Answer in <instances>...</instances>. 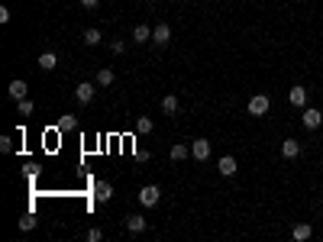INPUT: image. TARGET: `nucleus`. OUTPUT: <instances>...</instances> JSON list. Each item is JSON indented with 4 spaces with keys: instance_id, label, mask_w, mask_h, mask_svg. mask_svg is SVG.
<instances>
[{
    "instance_id": "obj_16",
    "label": "nucleus",
    "mask_w": 323,
    "mask_h": 242,
    "mask_svg": "<svg viewBox=\"0 0 323 242\" xmlns=\"http://www.w3.org/2000/svg\"><path fill=\"white\" fill-rule=\"evenodd\" d=\"M168 155H171V162H184V158L191 155V149H188V145H171Z\"/></svg>"
},
{
    "instance_id": "obj_21",
    "label": "nucleus",
    "mask_w": 323,
    "mask_h": 242,
    "mask_svg": "<svg viewBox=\"0 0 323 242\" xmlns=\"http://www.w3.org/2000/svg\"><path fill=\"white\" fill-rule=\"evenodd\" d=\"M152 126H155V123H152V120H149V116H139V120H136V133H139V136H146V133H152Z\"/></svg>"
},
{
    "instance_id": "obj_8",
    "label": "nucleus",
    "mask_w": 323,
    "mask_h": 242,
    "mask_svg": "<svg viewBox=\"0 0 323 242\" xmlns=\"http://www.w3.org/2000/svg\"><path fill=\"white\" fill-rule=\"evenodd\" d=\"M288 100L294 103V107H307V87H291V91H288Z\"/></svg>"
},
{
    "instance_id": "obj_2",
    "label": "nucleus",
    "mask_w": 323,
    "mask_h": 242,
    "mask_svg": "<svg viewBox=\"0 0 323 242\" xmlns=\"http://www.w3.org/2000/svg\"><path fill=\"white\" fill-rule=\"evenodd\" d=\"M159 197H162V191L155 188V184H146V188L139 191V204L142 207H155V204H159Z\"/></svg>"
},
{
    "instance_id": "obj_19",
    "label": "nucleus",
    "mask_w": 323,
    "mask_h": 242,
    "mask_svg": "<svg viewBox=\"0 0 323 242\" xmlns=\"http://www.w3.org/2000/svg\"><path fill=\"white\" fill-rule=\"evenodd\" d=\"M113 78H116V74L110 71V68H100V71H97V84L100 87H110V84H113Z\"/></svg>"
},
{
    "instance_id": "obj_26",
    "label": "nucleus",
    "mask_w": 323,
    "mask_h": 242,
    "mask_svg": "<svg viewBox=\"0 0 323 242\" xmlns=\"http://www.w3.org/2000/svg\"><path fill=\"white\" fill-rule=\"evenodd\" d=\"M97 3H100V0H81V6H84V10H94Z\"/></svg>"
},
{
    "instance_id": "obj_3",
    "label": "nucleus",
    "mask_w": 323,
    "mask_h": 242,
    "mask_svg": "<svg viewBox=\"0 0 323 242\" xmlns=\"http://www.w3.org/2000/svg\"><path fill=\"white\" fill-rule=\"evenodd\" d=\"M94 91H97V84H91V81H81V84L74 87V97H78V103H91V100H94Z\"/></svg>"
},
{
    "instance_id": "obj_20",
    "label": "nucleus",
    "mask_w": 323,
    "mask_h": 242,
    "mask_svg": "<svg viewBox=\"0 0 323 242\" xmlns=\"http://www.w3.org/2000/svg\"><path fill=\"white\" fill-rule=\"evenodd\" d=\"M19 230H23V233L36 230V213H23V217H19Z\"/></svg>"
},
{
    "instance_id": "obj_10",
    "label": "nucleus",
    "mask_w": 323,
    "mask_h": 242,
    "mask_svg": "<svg viewBox=\"0 0 323 242\" xmlns=\"http://www.w3.org/2000/svg\"><path fill=\"white\" fill-rule=\"evenodd\" d=\"M36 65L42 68V71H52V68L58 65V55H55V52H42V55H39V61H36Z\"/></svg>"
},
{
    "instance_id": "obj_13",
    "label": "nucleus",
    "mask_w": 323,
    "mask_h": 242,
    "mask_svg": "<svg viewBox=\"0 0 323 242\" xmlns=\"http://www.w3.org/2000/svg\"><path fill=\"white\" fill-rule=\"evenodd\" d=\"M178 107H181V103H178V97H175V94L162 97V110H165L168 116H175V113H178Z\"/></svg>"
},
{
    "instance_id": "obj_6",
    "label": "nucleus",
    "mask_w": 323,
    "mask_h": 242,
    "mask_svg": "<svg viewBox=\"0 0 323 242\" xmlns=\"http://www.w3.org/2000/svg\"><path fill=\"white\" fill-rule=\"evenodd\" d=\"M152 42H155V45H168V42H171V26H168V23H159V26L152 29Z\"/></svg>"
},
{
    "instance_id": "obj_4",
    "label": "nucleus",
    "mask_w": 323,
    "mask_h": 242,
    "mask_svg": "<svg viewBox=\"0 0 323 242\" xmlns=\"http://www.w3.org/2000/svg\"><path fill=\"white\" fill-rule=\"evenodd\" d=\"M301 120H304V126H307V129H320L323 113H320L317 107H304V116H301Z\"/></svg>"
},
{
    "instance_id": "obj_14",
    "label": "nucleus",
    "mask_w": 323,
    "mask_h": 242,
    "mask_svg": "<svg viewBox=\"0 0 323 242\" xmlns=\"http://www.w3.org/2000/svg\"><path fill=\"white\" fill-rule=\"evenodd\" d=\"M126 230L129 233H142V230H146V217H136V213H133V217H126Z\"/></svg>"
},
{
    "instance_id": "obj_15",
    "label": "nucleus",
    "mask_w": 323,
    "mask_h": 242,
    "mask_svg": "<svg viewBox=\"0 0 323 242\" xmlns=\"http://www.w3.org/2000/svg\"><path fill=\"white\" fill-rule=\"evenodd\" d=\"M291 236L298 239V242H304V239H311V236H314V230H311V226H307V223H298V226H294V230H291Z\"/></svg>"
},
{
    "instance_id": "obj_25",
    "label": "nucleus",
    "mask_w": 323,
    "mask_h": 242,
    "mask_svg": "<svg viewBox=\"0 0 323 242\" xmlns=\"http://www.w3.org/2000/svg\"><path fill=\"white\" fill-rule=\"evenodd\" d=\"M87 239H91V242H100V239H104V233H100V230H87Z\"/></svg>"
},
{
    "instance_id": "obj_12",
    "label": "nucleus",
    "mask_w": 323,
    "mask_h": 242,
    "mask_svg": "<svg viewBox=\"0 0 323 242\" xmlns=\"http://www.w3.org/2000/svg\"><path fill=\"white\" fill-rule=\"evenodd\" d=\"M6 94H10L13 100H23V97H26V81H10V87H6Z\"/></svg>"
},
{
    "instance_id": "obj_23",
    "label": "nucleus",
    "mask_w": 323,
    "mask_h": 242,
    "mask_svg": "<svg viewBox=\"0 0 323 242\" xmlns=\"http://www.w3.org/2000/svg\"><path fill=\"white\" fill-rule=\"evenodd\" d=\"M16 103H19V107H16V113H19V116H29L32 110H36V103H32V100H26V97H23V100H16Z\"/></svg>"
},
{
    "instance_id": "obj_17",
    "label": "nucleus",
    "mask_w": 323,
    "mask_h": 242,
    "mask_svg": "<svg viewBox=\"0 0 323 242\" xmlns=\"http://www.w3.org/2000/svg\"><path fill=\"white\" fill-rule=\"evenodd\" d=\"M81 39H84V45H100L104 32H100V29H84V36H81Z\"/></svg>"
},
{
    "instance_id": "obj_5",
    "label": "nucleus",
    "mask_w": 323,
    "mask_h": 242,
    "mask_svg": "<svg viewBox=\"0 0 323 242\" xmlns=\"http://www.w3.org/2000/svg\"><path fill=\"white\" fill-rule=\"evenodd\" d=\"M191 155H194L197 162H207L210 158V142L207 139H194L191 142Z\"/></svg>"
},
{
    "instance_id": "obj_18",
    "label": "nucleus",
    "mask_w": 323,
    "mask_h": 242,
    "mask_svg": "<svg viewBox=\"0 0 323 242\" xmlns=\"http://www.w3.org/2000/svg\"><path fill=\"white\" fill-rule=\"evenodd\" d=\"M149 39H152V29H149V26H136L133 29V42H149Z\"/></svg>"
},
{
    "instance_id": "obj_1",
    "label": "nucleus",
    "mask_w": 323,
    "mask_h": 242,
    "mask_svg": "<svg viewBox=\"0 0 323 242\" xmlns=\"http://www.w3.org/2000/svg\"><path fill=\"white\" fill-rule=\"evenodd\" d=\"M269 107H272V100H269L265 94H256V97L249 100V113H252V116H265V113H269Z\"/></svg>"
},
{
    "instance_id": "obj_22",
    "label": "nucleus",
    "mask_w": 323,
    "mask_h": 242,
    "mask_svg": "<svg viewBox=\"0 0 323 242\" xmlns=\"http://www.w3.org/2000/svg\"><path fill=\"white\" fill-rule=\"evenodd\" d=\"M58 129H61V133H68V129H78V116H61V120H58Z\"/></svg>"
},
{
    "instance_id": "obj_11",
    "label": "nucleus",
    "mask_w": 323,
    "mask_h": 242,
    "mask_svg": "<svg viewBox=\"0 0 323 242\" xmlns=\"http://www.w3.org/2000/svg\"><path fill=\"white\" fill-rule=\"evenodd\" d=\"M94 197H97L100 204H104V200H110V197H113V188H110L107 181H97V184H94Z\"/></svg>"
},
{
    "instance_id": "obj_24",
    "label": "nucleus",
    "mask_w": 323,
    "mask_h": 242,
    "mask_svg": "<svg viewBox=\"0 0 323 242\" xmlns=\"http://www.w3.org/2000/svg\"><path fill=\"white\" fill-rule=\"evenodd\" d=\"M0 152H3V155H10V152H13V139H10V136L0 139Z\"/></svg>"
},
{
    "instance_id": "obj_9",
    "label": "nucleus",
    "mask_w": 323,
    "mask_h": 242,
    "mask_svg": "<svg viewBox=\"0 0 323 242\" xmlns=\"http://www.w3.org/2000/svg\"><path fill=\"white\" fill-rule=\"evenodd\" d=\"M281 155H285V158H298L301 155V142L298 139H285V142H281Z\"/></svg>"
},
{
    "instance_id": "obj_7",
    "label": "nucleus",
    "mask_w": 323,
    "mask_h": 242,
    "mask_svg": "<svg viewBox=\"0 0 323 242\" xmlns=\"http://www.w3.org/2000/svg\"><path fill=\"white\" fill-rule=\"evenodd\" d=\"M236 168H239V165H236V158H233V155H223V158H220V162H217V171H220V175H223V178L236 175Z\"/></svg>"
}]
</instances>
